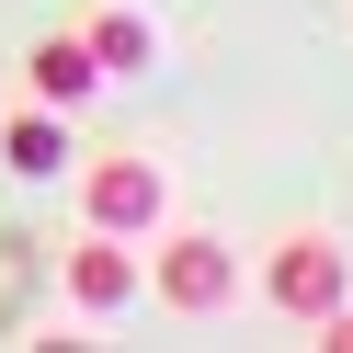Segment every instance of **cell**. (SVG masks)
Listing matches in <instances>:
<instances>
[{
	"mask_svg": "<svg viewBox=\"0 0 353 353\" xmlns=\"http://www.w3.org/2000/svg\"><path fill=\"white\" fill-rule=\"evenodd\" d=\"M353 296V239L342 228H285L262 251V307L274 319H319V307Z\"/></svg>",
	"mask_w": 353,
	"mask_h": 353,
	"instance_id": "6da1fadb",
	"label": "cell"
},
{
	"mask_svg": "<svg viewBox=\"0 0 353 353\" xmlns=\"http://www.w3.org/2000/svg\"><path fill=\"white\" fill-rule=\"evenodd\" d=\"M148 296H160V307H183V319H216V307H239V262H228V239L183 228L160 262H148Z\"/></svg>",
	"mask_w": 353,
	"mask_h": 353,
	"instance_id": "3957f363",
	"label": "cell"
},
{
	"mask_svg": "<svg viewBox=\"0 0 353 353\" xmlns=\"http://www.w3.org/2000/svg\"><path fill=\"white\" fill-rule=\"evenodd\" d=\"M80 46H92L103 80H137V69H148V23H137V12H92V23H80Z\"/></svg>",
	"mask_w": 353,
	"mask_h": 353,
	"instance_id": "52a82bcc",
	"label": "cell"
},
{
	"mask_svg": "<svg viewBox=\"0 0 353 353\" xmlns=\"http://www.w3.org/2000/svg\"><path fill=\"white\" fill-rule=\"evenodd\" d=\"M0 160H12V171H69V125H57V103H34V114L0 125Z\"/></svg>",
	"mask_w": 353,
	"mask_h": 353,
	"instance_id": "8992f818",
	"label": "cell"
},
{
	"mask_svg": "<svg viewBox=\"0 0 353 353\" xmlns=\"http://www.w3.org/2000/svg\"><path fill=\"white\" fill-rule=\"evenodd\" d=\"M160 205H171V183H160V160H137V148H103V160L80 171V216L114 228V239L160 228Z\"/></svg>",
	"mask_w": 353,
	"mask_h": 353,
	"instance_id": "7a4b0ae2",
	"label": "cell"
},
{
	"mask_svg": "<svg viewBox=\"0 0 353 353\" xmlns=\"http://www.w3.org/2000/svg\"><path fill=\"white\" fill-rule=\"evenodd\" d=\"M69 307H103V319H114V307H137V262H125L114 228H92V239L69 251Z\"/></svg>",
	"mask_w": 353,
	"mask_h": 353,
	"instance_id": "277c9868",
	"label": "cell"
},
{
	"mask_svg": "<svg viewBox=\"0 0 353 353\" xmlns=\"http://www.w3.org/2000/svg\"><path fill=\"white\" fill-rule=\"evenodd\" d=\"M23 80H34V103H57V114L103 92V69H92V46H80V34H46V46L23 57Z\"/></svg>",
	"mask_w": 353,
	"mask_h": 353,
	"instance_id": "5b68a950",
	"label": "cell"
}]
</instances>
